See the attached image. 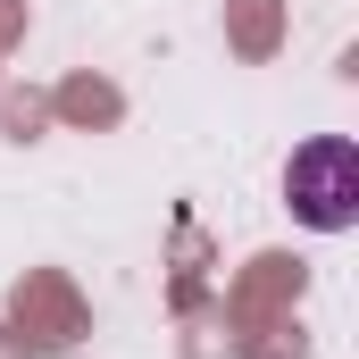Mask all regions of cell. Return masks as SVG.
<instances>
[{"label":"cell","instance_id":"1","mask_svg":"<svg viewBox=\"0 0 359 359\" xmlns=\"http://www.w3.org/2000/svg\"><path fill=\"white\" fill-rule=\"evenodd\" d=\"M284 192H292V217H301V226L343 234V226L359 217V142H351V134H318V142H301Z\"/></svg>","mask_w":359,"mask_h":359}]
</instances>
